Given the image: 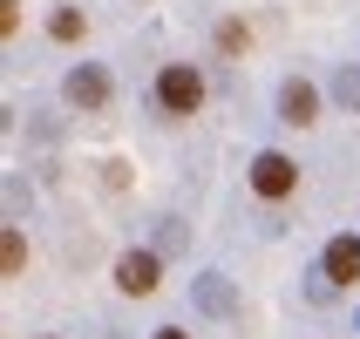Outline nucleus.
<instances>
[{"label":"nucleus","mask_w":360,"mask_h":339,"mask_svg":"<svg viewBox=\"0 0 360 339\" xmlns=\"http://www.w3.org/2000/svg\"><path fill=\"white\" fill-rule=\"evenodd\" d=\"M198 102H204V75L191 61H170L157 75V109L163 116H198Z\"/></svg>","instance_id":"obj_1"},{"label":"nucleus","mask_w":360,"mask_h":339,"mask_svg":"<svg viewBox=\"0 0 360 339\" xmlns=\"http://www.w3.org/2000/svg\"><path fill=\"white\" fill-rule=\"evenodd\" d=\"M252 190H259L265 204L292 197V190H300V163L279 157V149H259V157H252Z\"/></svg>","instance_id":"obj_2"},{"label":"nucleus","mask_w":360,"mask_h":339,"mask_svg":"<svg viewBox=\"0 0 360 339\" xmlns=\"http://www.w3.org/2000/svg\"><path fill=\"white\" fill-rule=\"evenodd\" d=\"M116 285L129 292V299H150V292L163 285V251L157 244H150V251H122L116 258Z\"/></svg>","instance_id":"obj_3"},{"label":"nucleus","mask_w":360,"mask_h":339,"mask_svg":"<svg viewBox=\"0 0 360 339\" xmlns=\"http://www.w3.org/2000/svg\"><path fill=\"white\" fill-rule=\"evenodd\" d=\"M61 95H68V109H82V116H96L102 102H109V68H96V61H82V68H68V81H61Z\"/></svg>","instance_id":"obj_4"},{"label":"nucleus","mask_w":360,"mask_h":339,"mask_svg":"<svg viewBox=\"0 0 360 339\" xmlns=\"http://www.w3.org/2000/svg\"><path fill=\"white\" fill-rule=\"evenodd\" d=\"M191 305H198L204 319H224V312L238 305V292H231L224 272H198V279H191Z\"/></svg>","instance_id":"obj_5"},{"label":"nucleus","mask_w":360,"mask_h":339,"mask_svg":"<svg viewBox=\"0 0 360 339\" xmlns=\"http://www.w3.org/2000/svg\"><path fill=\"white\" fill-rule=\"evenodd\" d=\"M313 116H320V88L292 75V81H285V88H279V122H292V129H306V122H313Z\"/></svg>","instance_id":"obj_6"},{"label":"nucleus","mask_w":360,"mask_h":339,"mask_svg":"<svg viewBox=\"0 0 360 339\" xmlns=\"http://www.w3.org/2000/svg\"><path fill=\"white\" fill-rule=\"evenodd\" d=\"M320 272L333 285H354L360 279V238H333V244H326V258H320Z\"/></svg>","instance_id":"obj_7"},{"label":"nucleus","mask_w":360,"mask_h":339,"mask_svg":"<svg viewBox=\"0 0 360 339\" xmlns=\"http://www.w3.org/2000/svg\"><path fill=\"white\" fill-rule=\"evenodd\" d=\"M48 34L55 41H82V14L75 7H55V14H48Z\"/></svg>","instance_id":"obj_8"},{"label":"nucleus","mask_w":360,"mask_h":339,"mask_svg":"<svg viewBox=\"0 0 360 339\" xmlns=\"http://www.w3.org/2000/svg\"><path fill=\"white\" fill-rule=\"evenodd\" d=\"M333 102H340V109H360V68H340V75H333Z\"/></svg>","instance_id":"obj_9"},{"label":"nucleus","mask_w":360,"mask_h":339,"mask_svg":"<svg viewBox=\"0 0 360 339\" xmlns=\"http://www.w3.org/2000/svg\"><path fill=\"white\" fill-rule=\"evenodd\" d=\"M157 251L170 258V251H184V218H163V231H157Z\"/></svg>","instance_id":"obj_10"},{"label":"nucleus","mask_w":360,"mask_h":339,"mask_svg":"<svg viewBox=\"0 0 360 339\" xmlns=\"http://www.w3.org/2000/svg\"><path fill=\"white\" fill-rule=\"evenodd\" d=\"M0 258H7V279H14V272H20V258H27V244H20V231H14V224H7V251H0Z\"/></svg>","instance_id":"obj_11"},{"label":"nucleus","mask_w":360,"mask_h":339,"mask_svg":"<svg viewBox=\"0 0 360 339\" xmlns=\"http://www.w3.org/2000/svg\"><path fill=\"white\" fill-rule=\"evenodd\" d=\"M245 41H252V34H245V27H238V20H224V27H218V48H224V55H238V48H245Z\"/></svg>","instance_id":"obj_12"},{"label":"nucleus","mask_w":360,"mask_h":339,"mask_svg":"<svg viewBox=\"0 0 360 339\" xmlns=\"http://www.w3.org/2000/svg\"><path fill=\"white\" fill-rule=\"evenodd\" d=\"M0 27H7V34L20 27V0H0Z\"/></svg>","instance_id":"obj_13"},{"label":"nucleus","mask_w":360,"mask_h":339,"mask_svg":"<svg viewBox=\"0 0 360 339\" xmlns=\"http://www.w3.org/2000/svg\"><path fill=\"white\" fill-rule=\"evenodd\" d=\"M150 339H191V333H184V326H157Z\"/></svg>","instance_id":"obj_14"}]
</instances>
